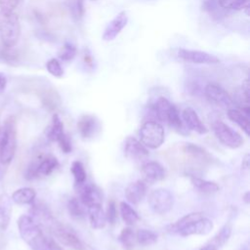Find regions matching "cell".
<instances>
[{
    "label": "cell",
    "mask_w": 250,
    "mask_h": 250,
    "mask_svg": "<svg viewBox=\"0 0 250 250\" xmlns=\"http://www.w3.org/2000/svg\"><path fill=\"white\" fill-rule=\"evenodd\" d=\"M18 228L21 238L32 250H48L47 237L30 216L21 215L18 219Z\"/></svg>",
    "instance_id": "1"
},
{
    "label": "cell",
    "mask_w": 250,
    "mask_h": 250,
    "mask_svg": "<svg viewBox=\"0 0 250 250\" xmlns=\"http://www.w3.org/2000/svg\"><path fill=\"white\" fill-rule=\"evenodd\" d=\"M21 33L19 17L14 12L0 11V38L4 47L13 48Z\"/></svg>",
    "instance_id": "2"
},
{
    "label": "cell",
    "mask_w": 250,
    "mask_h": 250,
    "mask_svg": "<svg viewBox=\"0 0 250 250\" xmlns=\"http://www.w3.org/2000/svg\"><path fill=\"white\" fill-rule=\"evenodd\" d=\"M4 128L6 130V138L0 148V162L7 165L12 161L17 148L16 118L14 116H9L5 121Z\"/></svg>",
    "instance_id": "3"
},
{
    "label": "cell",
    "mask_w": 250,
    "mask_h": 250,
    "mask_svg": "<svg viewBox=\"0 0 250 250\" xmlns=\"http://www.w3.org/2000/svg\"><path fill=\"white\" fill-rule=\"evenodd\" d=\"M141 143L147 148H158L164 142V129L156 121H146L139 131Z\"/></svg>",
    "instance_id": "4"
},
{
    "label": "cell",
    "mask_w": 250,
    "mask_h": 250,
    "mask_svg": "<svg viewBox=\"0 0 250 250\" xmlns=\"http://www.w3.org/2000/svg\"><path fill=\"white\" fill-rule=\"evenodd\" d=\"M213 132L219 142L228 147L237 148L243 144L241 135L220 120L213 124Z\"/></svg>",
    "instance_id": "5"
},
{
    "label": "cell",
    "mask_w": 250,
    "mask_h": 250,
    "mask_svg": "<svg viewBox=\"0 0 250 250\" xmlns=\"http://www.w3.org/2000/svg\"><path fill=\"white\" fill-rule=\"evenodd\" d=\"M148 204L156 214H165L173 208L174 196L166 188H156L149 193Z\"/></svg>",
    "instance_id": "6"
},
{
    "label": "cell",
    "mask_w": 250,
    "mask_h": 250,
    "mask_svg": "<svg viewBox=\"0 0 250 250\" xmlns=\"http://www.w3.org/2000/svg\"><path fill=\"white\" fill-rule=\"evenodd\" d=\"M59 166V161L54 156H45L39 161L32 162L25 172V178L32 180L40 176H49Z\"/></svg>",
    "instance_id": "7"
},
{
    "label": "cell",
    "mask_w": 250,
    "mask_h": 250,
    "mask_svg": "<svg viewBox=\"0 0 250 250\" xmlns=\"http://www.w3.org/2000/svg\"><path fill=\"white\" fill-rule=\"evenodd\" d=\"M178 57L187 62L196 64H215L220 62V59L218 57L200 50L180 48L178 49Z\"/></svg>",
    "instance_id": "8"
},
{
    "label": "cell",
    "mask_w": 250,
    "mask_h": 250,
    "mask_svg": "<svg viewBox=\"0 0 250 250\" xmlns=\"http://www.w3.org/2000/svg\"><path fill=\"white\" fill-rule=\"evenodd\" d=\"M204 93L206 98L212 102L213 104L224 107V108H231V105L233 104V101L231 97L229 95V93L223 89L221 86L209 83L204 88Z\"/></svg>",
    "instance_id": "9"
},
{
    "label": "cell",
    "mask_w": 250,
    "mask_h": 250,
    "mask_svg": "<svg viewBox=\"0 0 250 250\" xmlns=\"http://www.w3.org/2000/svg\"><path fill=\"white\" fill-rule=\"evenodd\" d=\"M53 231L58 240L63 245L70 247L73 250H83L84 243L71 229L61 225L53 224Z\"/></svg>",
    "instance_id": "10"
},
{
    "label": "cell",
    "mask_w": 250,
    "mask_h": 250,
    "mask_svg": "<svg viewBox=\"0 0 250 250\" xmlns=\"http://www.w3.org/2000/svg\"><path fill=\"white\" fill-rule=\"evenodd\" d=\"M128 16L125 11L119 12L105 26L102 39L105 42H109L114 40L117 35L121 32V30L127 25Z\"/></svg>",
    "instance_id": "11"
},
{
    "label": "cell",
    "mask_w": 250,
    "mask_h": 250,
    "mask_svg": "<svg viewBox=\"0 0 250 250\" xmlns=\"http://www.w3.org/2000/svg\"><path fill=\"white\" fill-rule=\"evenodd\" d=\"M213 229V223L208 218L201 217L200 219L193 221L182 229H180L177 233H179L182 236H189L193 234H199V235H205L209 233Z\"/></svg>",
    "instance_id": "12"
},
{
    "label": "cell",
    "mask_w": 250,
    "mask_h": 250,
    "mask_svg": "<svg viewBox=\"0 0 250 250\" xmlns=\"http://www.w3.org/2000/svg\"><path fill=\"white\" fill-rule=\"evenodd\" d=\"M125 156L136 161H142L148 156V149L140 141L133 137L125 140L124 146Z\"/></svg>",
    "instance_id": "13"
},
{
    "label": "cell",
    "mask_w": 250,
    "mask_h": 250,
    "mask_svg": "<svg viewBox=\"0 0 250 250\" xmlns=\"http://www.w3.org/2000/svg\"><path fill=\"white\" fill-rule=\"evenodd\" d=\"M227 115L229 120L236 123L243 132L249 136L250 134V108L249 105H243L239 108H229L227 111Z\"/></svg>",
    "instance_id": "14"
},
{
    "label": "cell",
    "mask_w": 250,
    "mask_h": 250,
    "mask_svg": "<svg viewBox=\"0 0 250 250\" xmlns=\"http://www.w3.org/2000/svg\"><path fill=\"white\" fill-rule=\"evenodd\" d=\"M76 187H78L79 199L83 205L88 207L92 204L101 203L102 194L100 189L95 185L83 183Z\"/></svg>",
    "instance_id": "15"
},
{
    "label": "cell",
    "mask_w": 250,
    "mask_h": 250,
    "mask_svg": "<svg viewBox=\"0 0 250 250\" xmlns=\"http://www.w3.org/2000/svg\"><path fill=\"white\" fill-rule=\"evenodd\" d=\"M182 117H183V121H184L186 127L188 128L189 130L194 131L201 135L206 134L208 132V129L202 123V121L200 120L199 116L197 115L196 111L193 108L186 107L183 110Z\"/></svg>",
    "instance_id": "16"
},
{
    "label": "cell",
    "mask_w": 250,
    "mask_h": 250,
    "mask_svg": "<svg viewBox=\"0 0 250 250\" xmlns=\"http://www.w3.org/2000/svg\"><path fill=\"white\" fill-rule=\"evenodd\" d=\"M98 129V120L93 115L84 114L77 121V130L83 139L92 138L96 134Z\"/></svg>",
    "instance_id": "17"
},
{
    "label": "cell",
    "mask_w": 250,
    "mask_h": 250,
    "mask_svg": "<svg viewBox=\"0 0 250 250\" xmlns=\"http://www.w3.org/2000/svg\"><path fill=\"white\" fill-rule=\"evenodd\" d=\"M141 171L144 176V179L149 183L161 181L165 178V175H166V172L163 166L155 161L146 162L142 166Z\"/></svg>",
    "instance_id": "18"
},
{
    "label": "cell",
    "mask_w": 250,
    "mask_h": 250,
    "mask_svg": "<svg viewBox=\"0 0 250 250\" xmlns=\"http://www.w3.org/2000/svg\"><path fill=\"white\" fill-rule=\"evenodd\" d=\"M146 193V186L144 181L138 180L127 186L125 188V197L132 204H138L143 200Z\"/></svg>",
    "instance_id": "19"
},
{
    "label": "cell",
    "mask_w": 250,
    "mask_h": 250,
    "mask_svg": "<svg viewBox=\"0 0 250 250\" xmlns=\"http://www.w3.org/2000/svg\"><path fill=\"white\" fill-rule=\"evenodd\" d=\"M87 212H88L90 225L93 229H100L104 228L106 224V217L104 209L102 208L101 203H96L88 206Z\"/></svg>",
    "instance_id": "20"
},
{
    "label": "cell",
    "mask_w": 250,
    "mask_h": 250,
    "mask_svg": "<svg viewBox=\"0 0 250 250\" xmlns=\"http://www.w3.org/2000/svg\"><path fill=\"white\" fill-rule=\"evenodd\" d=\"M12 215V198L7 193L0 194V230H6Z\"/></svg>",
    "instance_id": "21"
},
{
    "label": "cell",
    "mask_w": 250,
    "mask_h": 250,
    "mask_svg": "<svg viewBox=\"0 0 250 250\" xmlns=\"http://www.w3.org/2000/svg\"><path fill=\"white\" fill-rule=\"evenodd\" d=\"M65 135L63 131V124L59 114L54 113L52 116L51 125L46 130V136L50 141L58 142L62 137Z\"/></svg>",
    "instance_id": "22"
},
{
    "label": "cell",
    "mask_w": 250,
    "mask_h": 250,
    "mask_svg": "<svg viewBox=\"0 0 250 250\" xmlns=\"http://www.w3.org/2000/svg\"><path fill=\"white\" fill-rule=\"evenodd\" d=\"M36 197V192L31 188H21L12 194V201L17 204H31Z\"/></svg>",
    "instance_id": "23"
},
{
    "label": "cell",
    "mask_w": 250,
    "mask_h": 250,
    "mask_svg": "<svg viewBox=\"0 0 250 250\" xmlns=\"http://www.w3.org/2000/svg\"><path fill=\"white\" fill-rule=\"evenodd\" d=\"M172 104L164 97H159L153 104L150 105L151 111L154 113V116L162 122L166 121V117L168 114V111L171 107Z\"/></svg>",
    "instance_id": "24"
},
{
    "label": "cell",
    "mask_w": 250,
    "mask_h": 250,
    "mask_svg": "<svg viewBox=\"0 0 250 250\" xmlns=\"http://www.w3.org/2000/svg\"><path fill=\"white\" fill-rule=\"evenodd\" d=\"M190 181L192 186L195 188V189H197L198 191L205 193V194H211V193H215L216 191L219 190V186L214 183V182H210V181H206L194 176L190 177Z\"/></svg>",
    "instance_id": "25"
},
{
    "label": "cell",
    "mask_w": 250,
    "mask_h": 250,
    "mask_svg": "<svg viewBox=\"0 0 250 250\" xmlns=\"http://www.w3.org/2000/svg\"><path fill=\"white\" fill-rule=\"evenodd\" d=\"M172 129H174L175 131L179 132V133H183L184 132V128H185V125H184V122L180 116V112L178 110V108L172 104L169 111H168V114H167V117H166V121H165Z\"/></svg>",
    "instance_id": "26"
},
{
    "label": "cell",
    "mask_w": 250,
    "mask_h": 250,
    "mask_svg": "<svg viewBox=\"0 0 250 250\" xmlns=\"http://www.w3.org/2000/svg\"><path fill=\"white\" fill-rule=\"evenodd\" d=\"M119 211L123 222L127 226H133L139 220V215L137 212L126 202H120Z\"/></svg>",
    "instance_id": "27"
},
{
    "label": "cell",
    "mask_w": 250,
    "mask_h": 250,
    "mask_svg": "<svg viewBox=\"0 0 250 250\" xmlns=\"http://www.w3.org/2000/svg\"><path fill=\"white\" fill-rule=\"evenodd\" d=\"M231 234V226L229 223L225 224L221 229L216 233V235L213 237L212 240L209 241V243L213 244L214 246H216L217 248L223 246L230 237Z\"/></svg>",
    "instance_id": "28"
},
{
    "label": "cell",
    "mask_w": 250,
    "mask_h": 250,
    "mask_svg": "<svg viewBox=\"0 0 250 250\" xmlns=\"http://www.w3.org/2000/svg\"><path fill=\"white\" fill-rule=\"evenodd\" d=\"M118 240L125 250H133L136 243V234L130 228H125L121 230Z\"/></svg>",
    "instance_id": "29"
},
{
    "label": "cell",
    "mask_w": 250,
    "mask_h": 250,
    "mask_svg": "<svg viewBox=\"0 0 250 250\" xmlns=\"http://www.w3.org/2000/svg\"><path fill=\"white\" fill-rule=\"evenodd\" d=\"M157 240V234L149 229H139L136 233V241L143 245V246H148L152 245Z\"/></svg>",
    "instance_id": "30"
},
{
    "label": "cell",
    "mask_w": 250,
    "mask_h": 250,
    "mask_svg": "<svg viewBox=\"0 0 250 250\" xmlns=\"http://www.w3.org/2000/svg\"><path fill=\"white\" fill-rule=\"evenodd\" d=\"M67 210L69 215L75 220H81L85 217V210L82 203L77 198H70L67 202Z\"/></svg>",
    "instance_id": "31"
},
{
    "label": "cell",
    "mask_w": 250,
    "mask_h": 250,
    "mask_svg": "<svg viewBox=\"0 0 250 250\" xmlns=\"http://www.w3.org/2000/svg\"><path fill=\"white\" fill-rule=\"evenodd\" d=\"M70 171L73 175L74 181H75V186L81 185L83 183H85L86 181V171L84 168V165L82 162L75 160L72 162L71 167H70Z\"/></svg>",
    "instance_id": "32"
},
{
    "label": "cell",
    "mask_w": 250,
    "mask_h": 250,
    "mask_svg": "<svg viewBox=\"0 0 250 250\" xmlns=\"http://www.w3.org/2000/svg\"><path fill=\"white\" fill-rule=\"evenodd\" d=\"M184 150L185 152H187L188 154L191 155L193 158H196V159L207 160L210 157L208 152L203 147L198 146L194 144H190V143L186 144L184 146Z\"/></svg>",
    "instance_id": "33"
},
{
    "label": "cell",
    "mask_w": 250,
    "mask_h": 250,
    "mask_svg": "<svg viewBox=\"0 0 250 250\" xmlns=\"http://www.w3.org/2000/svg\"><path fill=\"white\" fill-rule=\"evenodd\" d=\"M76 53H77L76 47L70 42H65L62 45V47L59 50L58 57H59V59H61L62 61L68 62L75 58Z\"/></svg>",
    "instance_id": "34"
},
{
    "label": "cell",
    "mask_w": 250,
    "mask_h": 250,
    "mask_svg": "<svg viewBox=\"0 0 250 250\" xmlns=\"http://www.w3.org/2000/svg\"><path fill=\"white\" fill-rule=\"evenodd\" d=\"M46 68L48 70V72L50 74H52L53 76L55 77H58V78H61L63 76V69L60 63V62L53 58V59H50L47 62H46Z\"/></svg>",
    "instance_id": "35"
},
{
    "label": "cell",
    "mask_w": 250,
    "mask_h": 250,
    "mask_svg": "<svg viewBox=\"0 0 250 250\" xmlns=\"http://www.w3.org/2000/svg\"><path fill=\"white\" fill-rule=\"evenodd\" d=\"M249 0H218L219 5L223 9L228 10H242L248 4Z\"/></svg>",
    "instance_id": "36"
},
{
    "label": "cell",
    "mask_w": 250,
    "mask_h": 250,
    "mask_svg": "<svg viewBox=\"0 0 250 250\" xmlns=\"http://www.w3.org/2000/svg\"><path fill=\"white\" fill-rule=\"evenodd\" d=\"M106 222H108L110 225H114L117 220V208L114 200H110L107 203V208L105 212Z\"/></svg>",
    "instance_id": "37"
},
{
    "label": "cell",
    "mask_w": 250,
    "mask_h": 250,
    "mask_svg": "<svg viewBox=\"0 0 250 250\" xmlns=\"http://www.w3.org/2000/svg\"><path fill=\"white\" fill-rule=\"evenodd\" d=\"M0 57L9 63L17 62V53L13 50V48L4 47V49L0 52Z\"/></svg>",
    "instance_id": "38"
},
{
    "label": "cell",
    "mask_w": 250,
    "mask_h": 250,
    "mask_svg": "<svg viewBox=\"0 0 250 250\" xmlns=\"http://www.w3.org/2000/svg\"><path fill=\"white\" fill-rule=\"evenodd\" d=\"M57 143L59 144V146H60V148L62 149V152H64V153L71 152V150H72L71 141H70V139L68 138V136L66 134L63 137H62Z\"/></svg>",
    "instance_id": "39"
},
{
    "label": "cell",
    "mask_w": 250,
    "mask_h": 250,
    "mask_svg": "<svg viewBox=\"0 0 250 250\" xmlns=\"http://www.w3.org/2000/svg\"><path fill=\"white\" fill-rule=\"evenodd\" d=\"M20 0H0V11L14 12Z\"/></svg>",
    "instance_id": "40"
},
{
    "label": "cell",
    "mask_w": 250,
    "mask_h": 250,
    "mask_svg": "<svg viewBox=\"0 0 250 250\" xmlns=\"http://www.w3.org/2000/svg\"><path fill=\"white\" fill-rule=\"evenodd\" d=\"M241 91H242V96H243L245 102L249 104V80H248V78L244 79V81L242 82Z\"/></svg>",
    "instance_id": "41"
},
{
    "label": "cell",
    "mask_w": 250,
    "mask_h": 250,
    "mask_svg": "<svg viewBox=\"0 0 250 250\" xmlns=\"http://www.w3.org/2000/svg\"><path fill=\"white\" fill-rule=\"evenodd\" d=\"M75 12L76 16L78 18H82L85 13V8H84V0H76L75 1Z\"/></svg>",
    "instance_id": "42"
},
{
    "label": "cell",
    "mask_w": 250,
    "mask_h": 250,
    "mask_svg": "<svg viewBox=\"0 0 250 250\" xmlns=\"http://www.w3.org/2000/svg\"><path fill=\"white\" fill-rule=\"evenodd\" d=\"M47 248L48 250H64L56 240L53 238H47Z\"/></svg>",
    "instance_id": "43"
},
{
    "label": "cell",
    "mask_w": 250,
    "mask_h": 250,
    "mask_svg": "<svg viewBox=\"0 0 250 250\" xmlns=\"http://www.w3.org/2000/svg\"><path fill=\"white\" fill-rule=\"evenodd\" d=\"M83 62L86 65H88L89 67H93L94 66V60H93V57L92 55L90 54V52L88 50L85 51V53L83 54Z\"/></svg>",
    "instance_id": "44"
},
{
    "label": "cell",
    "mask_w": 250,
    "mask_h": 250,
    "mask_svg": "<svg viewBox=\"0 0 250 250\" xmlns=\"http://www.w3.org/2000/svg\"><path fill=\"white\" fill-rule=\"evenodd\" d=\"M7 86V77L4 73L0 72V94L3 93Z\"/></svg>",
    "instance_id": "45"
},
{
    "label": "cell",
    "mask_w": 250,
    "mask_h": 250,
    "mask_svg": "<svg viewBox=\"0 0 250 250\" xmlns=\"http://www.w3.org/2000/svg\"><path fill=\"white\" fill-rule=\"evenodd\" d=\"M5 138H6V130H5L4 126H3V127H0V148L3 146V144H4Z\"/></svg>",
    "instance_id": "46"
},
{
    "label": "cell",
    "mask_w": 250,
    "mask_h": 250,
    "mask_svg": "<svg viewBox=\"0 0 250 250\" xmlns=\"http://www.w3.org/2000/svg\"><path fill=\"white\" fill-rule=\"evenodd\" d=\"M242 168L247 170L249 168V154H246L242 160Z\"/></svg>",
    "instance_id": "47"
},
{
    "label": "cell",
    "mask_w": 250,
    "mask_h": 250,
    "mask_svg": "<svg viewBox=\"0 0 250 250\" xmlns=\"http://www.w3.org/2000/svg\"><path fill=\"white\" fill-rule=\"evenodd\" d=\"M199 250H218V248L216 246H214L213 244H211V243H207L206 245L201 247Z\"/></svg>",
    "instance_id": "48"
},
{
    "label": "cell",
    "mask_w": 250,
    "mask_h": 250,
    "mask_svg": "<svg viewBox=\"0 0 250 250\" xmlns=\"http://www.w3.org/2000/svg\"><path fill=\"white\" fill-rule=\"evenodd\" d=\"M3 165H4V164H2V163L0 162V181L3 179V177H4V174H5V170H4V167H3Z\"/></svg>",
    "instance_id": "49"
},
{
    "label": "cell",
    "mask_w": 250,
    "mask_h": 250,
    "mask_svg": "<svg viewBox=\"0 0 250 250\" xmlns=\"http://www.w3.org/2000/svg\"><path fill=\"white\" fill-rule=\"evenodd\" d=\"M249 191H246L244 194H243V199L246 203H249Z\"/></svg>",
    "instance_id": "50"
},
{
    "label": "cell",
    "mask_w": 250,
    "mask_h": 250,
    "mask_svg": "<svg viewBox=\"0 0 250 250\" xmlns=\"http://www.w3.org/2000/svg\"><path fill=\"white\" fill-rule=\"evenodd\" d=\"M83 250H97L95 248H93L92 246L88 245V244H84V247H83Z\"/></svg>",
    "instance_id": "51"
},
{
    "label": "cell",
    "mask_w": 250,
    "mask_h": 250,
    "mask_svg": "<svg viewBox=\"0 0 250 250\" xmlns=\"http://www.w3.org/2000/svg\"><path fill=\"white\" fill-rule=\"evenodd\" d=\"M241 250H247V248H246V247H243Z\"/></svg>",
    "instance_id": "52"
},
{
    "label": "cell",
    "mask_w": 250,
    "mask_h": 250,
    "mask_svg": "<svg viewBox=\"0 0 250 250\" xmlns=\"http://www.w3.org/2000/svg\"><path fill=\"white\" fill-rule=\"evenodd\" d=\"M93 1H97V0H93Z\"/></svg>",
    "instance_id": "53"
}]
</instances>
